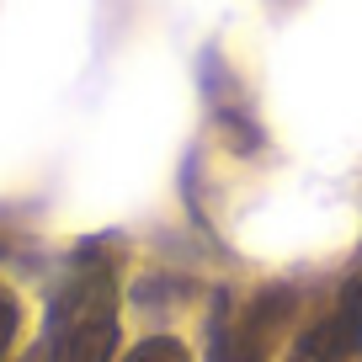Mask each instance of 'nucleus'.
Wrapping results in <instances>:
<instances>
[{"label":"nucleus","instance_id":"nucleus-2","mask_svg":"<svg viewBox=\"0 0 362 362\" xmlns=\"http://www.w3.org/2000/svg\"><path fill=\"white\" fill-rule=\"evenodd\" d=\"M293 315V293L288 288H272V293L250 298V304L229 309L218 304L214 315V346H208V362H267L277 330Z\"/></svg>","mask_w":362,"mask_h":362},{"label":"nucleus","instance_id":"nucleus-4","mask_svg":"<svg viewBox=\"0 0 362 362\" xmlns=\"http://www.w3.org/2000/svg\"><path fill=\"white\" fill-rule=\"evenodd\" d=\"M123 362H192V351L181 336H144L139 346L123 351Z\"/></svg>","mask_w":362,"mask_h":362},{"label":"nucleus","instance_id":"nucleus-1","mask_svg":"<svg viewBox=\"0 0 362 362\" xmlns=\"http://www.w3.org/2000/svg\"><path fill=\"white\" fill-rule=\"evenodd\" d=\"M117 351V272L102 256H75L48 298L43 362H112Z\"/></svg>","mask_w":362,"mask_h":362},{"label":"nucleus","instance_id":"nucleus-3","mask_svg":"<svg viewBox=\"0 0 362 362\" xmlns=\"http://www.w3.org/2000/svg\"><path fill=\"white\" fill-rule=\"evenodd\" d=\"M362 357V277L341 288V298L293 341L288 362H357Z\"/></svg>","mask_w":362,"mask_h":362},{"label":"nucleus","instance_id":"nucleus-5","mask_svg":"<svg viewBox=\"0 0 362 362\" xmlns=\"http://www.w3.org/2000/svg\"><path fill=\"white\" fill-rule=\"evenodd\" d=\"M16 330H22V304H16V293H11V288L0 283V362L11 357Z\"/></svg>","mask_w":362,"mask_h":362}]
</instances>
